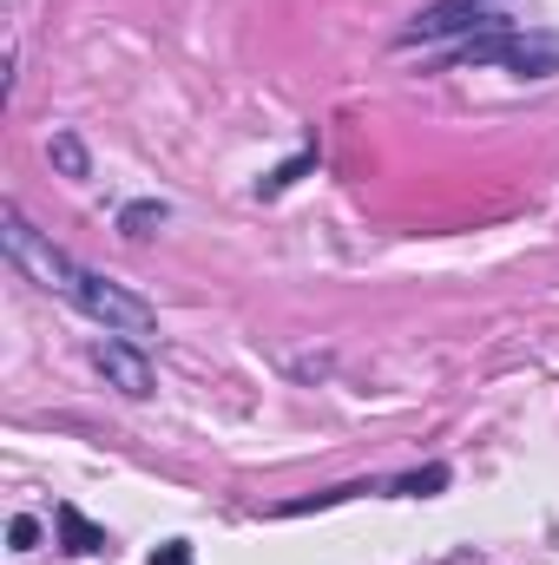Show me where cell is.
<instances>
[{"instance_id": "10", "label": "cell", "mask_w": 559, "mask_h": 565, "mask_svg": "<svg viewBox=\"0 0 559 565\" xmlns=\"http://www.w3.org/2000/svg\"><path fill=\"white\" fill-rule=\"evenodd\" d=\"M7 540H13V553H33V540H40V526H33V520L20 513V520L7 526Z\"/></svg>"}, {"instance_id": "11", "label": "cell", "mask_w": 559, "mask_h": 565, "mask_svg": "<svg viewBox=\"0 0 559 565\" xmlns=\"http://www.w3.org/2000/svg\"><path fill=\"white\" fill-rule=\"evenodd\" d=\"M151 565H191V546H184V540H165V546L151 553Z\"/></svg>"}, {"instance_id": "5", "label": "cell", "mask_w": 559, "mask_h": 565, "mask_svg": "<svg viewBox=\"0 0 559 565\" xmlns=\"http://www.w3.org/2000/svg\"><path fill=\"white\" fill-rule=\"evenodd\" d=\"M60 540H66V553H106V533L80 507H60Z\"/></svg>"}, {"instance_id": "1", "label": "cell", "mask_w": 559, "mask_h": 565, "mask_svg": "<svg viewBox=\"0 0 559 565\" xmlns=\"http://www.w3.org/2000/svg\"><path fill=\"white\" fill-rule=\"evenodd\" d=\"M514 66L520 79H547L559 73V33H487V40H467L447 53V66Z\"/></svg>"}, {"instance_id": "7", "label": "cell", "mask_w": 559, "mask_h": 565, "mask_svg": "<svg viewBox=\"0 0 559 565\" xmlns=\"http://www.w3.org/2000/svg\"><path fill=\"white\" fill-rule=\"evenodd\" d=\"M53 158H60V171H66V178H86V151H80V139H66V132H60V139H53Z\"/></svg>"}, {"instance_id": "9", "label": "cell", "mask_w": 559, "mask_h": 565, "mask_svg": "<svg viewBox=\"0 0 559 565\" xmlns=\"http://www.w3.org/2000/svg\"><path fill=\"white\" fill-rule=\"evenodd\" d=\"M158 217H165V204H133V211H126V231L145 237V224H158Z\"/></svg>"}, {"instance_id": "2", "label": "cell", "mask_w": 559, "mask_h": 565, "mask_svg": "<svg viewBox=\"0 0 559 565\" xmlns=\"http://www.w3.org/2000/svg\"><path fill=\"white\" fill-rule=\"evenodd\" d=\"M66 302L86 309L93 322H106V335H145L151 329V309H145L139 296H126L119 282H106L99 270H86V264H80V282H73Z\"/></svg>"}, {"instance_id": "3", "label": "cell", "mask_w": 559, "mask_h": 565, "mask_svg": "<svg viewBox=\"0 0 559 565\" xmlns=\"http://www.w3.org/2000/svg\"><path fill=\"white\" fill-rule=\"evenodd\" d=\"M494 7H500V0H434L428 13L409 20L402 46H415V40H447V33H467V26H494Z\"/></svg>"}, {"instance_id": "8", "label": "cell", "mask_w": 559, "mask_h": 565, "mask_svg": "<svg viewBox=\"0 0 559 565\" xmlns=\"http://www.w3.org/2000/svg\"><path fill=\"white\" fill-rule=\"evenodd\" d=\"M309 164H316V158H296V164H283L277 178H264V184H257V191H264V198H277L283 184H296V178H303V171H309Z\"/></svg>"}, {"instance_id": "4", "label": "cell", "mask_w": 559, "mask_h": 565, "mask_svg": "<svg viewBox=\"0 0 559 565\" xmlns=\"http://www.w3.org/2000/svg\"><path fill=\"white\" fill-rule=\"evenodd\" d=\"M93 362H99V375H113V382H119V395H151V369H145V355H139V349H126L119 335L93 342Z\"/></svg>"}, {"instance_id": "6", "label": "cell", "mask_w": 559, "mask_h": 565, "mask_svg": "<svg viewBox=\"0 0 559 565\" xmlns=\"http://www.w3.org/2000/svg\"><path fill=\"white\" fill-rule=\"evenodd\" d=\"M441 487H447V467H428V473L395 480V493H409V500H421V493H441Z\"/></svg>"}]
</instances>
